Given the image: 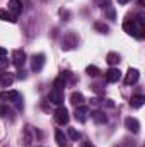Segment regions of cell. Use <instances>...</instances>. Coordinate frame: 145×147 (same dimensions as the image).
I'll return each mask as SVG.
<instances>
[{
  "mask_svg": "<svg viewBox=\"0 0 145 147\" xmlns=\"http://www.w3.org/2000/svg\"><path fill=\"white\" fill-rule=\"evenodd\" d=\"M123 29H125V33H128V34H132V36L142 39V38H144V33H145L144 17L138 16L137 19H128V21H125V22H123Z\"/></svg>",
  "mask_w": 145,
  "mask_h": 147,
  "instance_id": "1",
  "label": "cell"
},
{
  "mask_svg": "<svg viewBox=\"0 0 145 147\" xmlns=\"http://www.w3.org/2000/svg\"><path fill=\"white\" fill-rule=\"evenodd\" d=\"M55 120H56V123L58 125H67L68 123V120H70V116H68V110L65 108V106H58L56 111H55Z\"/></svg>",
  "mask_w": 145,
  "mask_h": 147,
  "instance_id": "2",
  "label": "cell"
},
{
  "mask_svg": "<svg viewBox=\"0 0 145 147\" xmlns=\"http://www.w3.org/2000/svg\"><path fill=\"white\" fill-rule=\"evenodd\" d=\"M12 63L17 67V69H22L24 63H26V53L22 50H14L12 51Z\"/></svg>",
  "mask_w": 145,
  "mask_h": 147,
  "instance_id": "3",
  "label": "cell"
},
{
  "mask_svg": "<svg viewBox=\"0 0 145 147\" xmlns=\"http://www.w3.org/2000/svg\"><path fill=\"white\" fill-rule=\"evenodd\" d=\"M44 62H46V57L43 53H38V55H33L31 58V69L34 72H39L43 67H44Z\"/></svg>",
  "mask_w": 145,
  "mask_h": 147,
  "instance_id": "4",
  "label": "cell"
},
{
  "mask_svg": "<svg viewBox=\"0 0 145 147\" xmlns=\"http://www.w3.org/2000/svg\"><path fill=\"white\" fill-rule=\"evenodd\" d=\"M63 91H60V89H53L50 94H48V99H50V103H53V105H63Z\"/></svg>",
  "mask_w": 145,
  "mask_h": 147,
  "instance_id": "5",
  "label": "cell"
},
{
  "mask_svg": "<svg viewBox=\"0 0 145 147\" xmlns=\"http://www.w3.org/2000/svg\"><path fill=\"white\" fill-rule=\"evenodd\" d=\"M0 99L2 101H9V103H17L21 99V94L17 91H3L0 94Z\"/></svg>",
  "mask_w": 145,
  "mask_h": 147,
  "instance_id": "6",
  "label": "cell"
},
{
  "mask_svg": "<svg viewBox=\"0 0 145 147\" xmlns=\"http://www.w3.org/2000/svg\"><path fill=\"white\" fill-rule=\"evenodd\" d=\"M14 17H19L21 12H22V3L21 0H9V9H7Z\"/></svg>",
  "mask_w": 145,
  "mask_h": 147,
  "instance_id": "7",
  "label": "cell"
},
{
  "mask_svg": "<svg viewBox=\"0 0 145 147\" xmlns=\"http://www.w3.org/2000/svg\"><path fill=\"white\" fill-rule=\"evenodd\" d=\"M140 79V72L137 69H128L126 72V77H125V84L126 86H132V84H137Z\"/></svg>",
  "mask_w": 145,
  "mask_h": 147,
  "instance_id": "8",
  "label": "cell"
},
{
  "mask_svg": "<svg viewBox=\"0 0 145 147\" xmlns=\"http://www.w3.org/2000/svg\"><path fill=\"white\" fill-rule=\"evenodd\" d=\"M73 46H77V34L70 31V33H67L63 36V48L65 50H72Z\"/></svg>",
  "mask_w": 145,
  "mask_h": 147,
  "instance_id": "9",
  "label": "cell"
},
{
  "mask_svg": "<svg viewBox=\"0 0 145 147\" xmlns=\"http://www.w3.org/2000/svg\"><path fill=\"white\" fill-rule=\"evenodd\" d=\"M125 127H126L130 132H133V134H138V132H140V121H138L137 118H133V116H128V118L125 120Z\"/></svg>",
  "mask_w": 145,
  "mask_h": 147,
  "instance_id": "10",
  "label": "cell"
},
{
  "mask_svg": "<svg viewBox=\"0 0 145 147\" xmlns=\"http://www.w3.org/2000/svg\"><path fill=\"white\" fill-rule=\"evenodd\" d=\"M87 115H89V111H87V108L84 105L82 106H75V120L79 123H85L87 121Z\"/></svg>",
  "mask_w": 145,
  "mask_h": 147,
  "instance_id": "11",
  "label": "cell"
},
{
  "mask_svg": "<svg viewBox=\"0 0 145 147\" xmlns=\"http://www.w3.org/2000/svg\"><path fill=\"white\" fill-rule=\"evenodd\" d=\"M119 79H121V72L118 69H114V67H111L108 72H106V82H111L113 84V82H118Z\"/></svg>",
  "mask_w": 145,
  "mask_h": 147,
  "instance_id": "12",
  "label": "cell"
},
{
  "mask_svg": "<svg viewBox=\"0 0 145 147\" xmlns=\"http://www.w3.org/2000/svg\"><path fill=\"white\" fill-rule=\"evenodd\" d=\"M144 105H145V96H142V94H135V96H132V99H130V106H132V108L138 110V108H142Z\"/></svg>",
  "mask_w": 145,
  "mask_h": 147,
  "instance_id": "13",
  "label": "cell"
},
{
  "mask_svg": "<svg viewBox=\"0 0 145 147\" xmlns=\"http://www.w3.org/2000/svg\"><path fill=\"white\" fill-rule=\"evenodd\" d=\"M84 96H82V92H79V91H73L72 94H70V103H72L73 106H82L84 105Z\"/></svg>",
  "mask_w": 145,
  "mask_h": 147,
  "instance_id": "14",
  "label": "cell"
},
{
  "mask_svg": "<svg viewBox=\"0 0 145 147\" xmlns=\"http://www.w3.org/2000/svg\"><path fill=\"white\" fill-rule=\"evenodd\" d=\"M91 116H92V120H94L96 123H99V125H103V123H106V121H108L106 115H104L103 111H99V110L92 111V113H91Z\"/></svg>",
  "mask_w": 145,
  "mask_h": 147,
  "instance_id": "15",
  "label": "cell"
},
{
  "mask_svg": "<svg viewBox=\"0 0 145 147\" xmlns=\"http://www.w3.org/2000/svg\"><path fill=\"white\" fill-rule=\"evenodd\" d=\"M0 19L5 21V22H15L17 21V17H14L7 9H0Z\"/></svg>",
  "mask_w": 145,
  "mask_h": 147,
  "instance_id": "16",
  "label": "cell"
},
{
  "mask_svg": "<svg viewBox=\"0 0 145 147\" xmlns=\"http://www.w3.org/2000/svg\"><path fill=\"white\" fill-rule=\"evenodd\" d=\"M12 82H14V77L10 74H2L0 75V86L9 87V86H12Z\"/></svg>",
  "mask_w": 145,
  "mask_h": 147,
  "instance_id": "17",
  "label": "cell"
},
{
  "mask_svg": "<svg viewBox=\"0 0 145 147\" xmlns=\"http://www.w3.org/2000/svg\"><path fill=\"white\" fill-rule=\"evenodd\" d=\"M55 140H56V144H58L60 147H63V146H65V142H67V135L58 128V130L55 132Z\"/></svg>",
  "mask_w": 145,
  "mask_h": 147,
  "instance_id": "18",
  "label": "cell"
},
{
  "mask_svg": "<svg viewBox=\"0 0 145 147\" xmlns=\"http://www.w3.org/2000/svg\"><path fill=\"white\" fill-rule=\"evenodd\" d=\"M106 62H108L109 65H116V63H119V55H118L116 51H109L108 57H106Z\"/></svg>",
  "mask_w": 145,
  "mask_h": 147,
  "instance_id": "19",
  "label": "cell"
},
{
  "mask_svg": "<svg viewBox=\"0 0 145 147\" xmlns=\"http://www.w3.org/2000/svg\"><path fill=\"white\" fill-rule=\"evenodd\" d=\"M67 135H68V139H70V140H73V142H77V140L80 139V132H77L75 128H68Z\"/></svg>",
  "mask_w": 145,
  "mask_h": 147,
  "instance_id": "20",
  "label": "cell"
},
{
  "mask_svg": "<svg viewBox=\"0 0 145 147\" xmlns=\"http://www.w3.org/2000/svg\"><path fill=\"white\" fill-rule=\"evenodd\" d=\"M94 29H96V31H99V33H104V34L109 31V28L104 24V22H96V24H94Z\"/></svg>",
  "mask_w": 145,
  "mask_h": 147,
  "instance_id": "21",
  "label": "cell"
},
{
  "mask_svg": "<svg viewBox=\"0 0 145 147\" xmlns=\"http://www.w3.org/2000/svg\"><path fill=\"white\" fill-rule=\"evenodd\" d=\"M85 72L89 74V75H91V77H97V75H99V69H97V67H96V65H89V67H87V69H85Z\"/></svg>",
  "mask_w": 145,
  "mask_h": 147,
  "instance_id": "22",
  "label": "cell"
},
{
  "mask_svg": "<svg viewBox=\"0 0 145 147\" xmlns=\"http://www.w3.org/2000/svg\"><path fill=\"white\" fill-rule=\"evenodd\" d=\"M96 3H97L101 9H108L109 7V0H96Z\"/></svg>",
  "mask_w": 145,
  "mask_h": 147,
  "instance_id": "23",
  "label": "cell"
},
{
  "mask_svg": "<svg viewBox=\"0 0 145 147\" xmlns=\"http://www.w3.org/2000/svg\"><path fill=\"white\" fill-rule=\"evenodd\" d=\"M106 10H108V17H109V19H114V17H116V14H114V9H111V7H108Z\"/></svg>",
  "mask_w": 145,
  "mask_h": 147,
  "instance_id": "24",
  "label": "cell"
},
{
  "mask_svg": "<svg viewBox=\"0 0 145 147\" xmlns=\"http://www.w3.org/2000/svg\"><path fill=\"white\" fill-rule=\"evenodd\" d=\"M5 57H7V50L0 46V60H2V58H5Z\"/></svg>",
  "mask_w": 145,
  "mask_h": 147,
  "instance_id": "25",
  "label": "cell"
},
{
  "mask_svg": "<svg viewBox=\"0 0 145 147\" xmlns=\"http://www.w3.org/2000/svg\"><path fill=\"white\" fill-rule=\"evenodd\" d=\"M80 147H94V146H92L89 140H85V142H82V146H80Z\"/></svg>",
  "mask_w": 145,
  "mask_h": 147,
  "instance_id": "26",
  "label": "cell"
},
{
  "mask_svg": "<svg viewBox=\"0 0 145 147\" xmlns=\"http://www.w3.org/2000/svg\"><path fill=\"white\" fill-rule=\"evenodd\" d=\"M5 115H7V108L2 106V108H0V116H5Z\"/></svg>",
  "mask_w": 145,
  "mask_h": 147,
  "instance_id": "27",
  "label": "cell"
},
{
  "mask_svg": "<svg viewBox=\"0 0 145 147\" xmlns=\"http://www.w3.org/2000/svg\"><path fill=\"white\" fill-rule=\"evenodd\" d=\"M128 2H132V0H118V3H121V5H125V3H128Z\"/></svg>",
  "mask_w": 145,
  "mask_h": 147,
  "instance_id": "28",
  "label": "cell"
},
{
  "mask_svg": "<svg viewBox=\"0 0 145 147\" xmlns=\"http://www.w3.org/2000/svg\"><path fill=\"white\" fill-rule=\"evenodd\" d=\"M63 147H65V146H63Z\"/></svg>",
  "mask_w": 145,
  "mask_h": 147,
  "instance_id": "29",
  "label": "cell"
}]
</instances>
